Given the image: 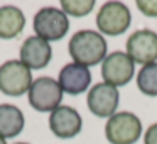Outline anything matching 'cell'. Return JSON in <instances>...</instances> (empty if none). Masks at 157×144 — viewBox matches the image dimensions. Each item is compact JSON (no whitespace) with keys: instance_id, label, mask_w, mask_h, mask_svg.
Instances as JSON below:
<instances>
[{"instance_id":"1","label":"cell","mask_w":157,"mask_h":144,"mask_svg":"<svg viewBox=\"0 0 157 144\" xmlns=\"http://www.w3.org/2000/svg\"><path fill=\"white\" fill-rule=\"evenodd\" d=\"M68 49L73 61L88 68V66L103 63V59L106 58L108 46L100 32L83 29V31L75 32V36L69 39Z\"/></svg>"},{"instance_id":"2","label":"cell","mask_w":157,"mask_h":144,"mask_svg":"<svg viewBox=\"0 0 157 144\" xmlns=\"http://www.w3.org/2000/svg\"><path fill=\"white\" fill-rule=\"evenodd\" d=\"M105 136L110 144H135L142 136V122L132 112H117L106 122Z\"/></svg>"},{"instance_id":"3","label":"cell","mask_w":157,"mask_h":144,"mask_svg":"<svg viewBox=\"0 0 157 144\" xmlns=\"http://www.w3.org/2000/svg\"><path fill=\"white\" fill-rule=\"evenodd\" d=\"M32 73L21 59H9L0 65V92L9 97H21L29 93L32 85Z\"/></svg>"},{"instance_id":"4","label":"cell","mask_w":157,"mask_h":144,"mask_svg":"<svg viewBox=\"0 0 157 144\" xmlns=\"http://www.w3.org/2000/svg\"><path fill=\"white\" fill-rule=\"evenodd\" d=\"M34 31L36 36L42 38L44 41H59L69 31V19L63 12V9L56 7H42L34 15Z\"/></svg>"},{"instance_id":"5","label":"cell","mask_w":157,"mask_h":144,"mask_svg":"<svg viewBox=\"0 0 157 144\" xmlns=\"http://www.w3.org/2000/svg\"><path fill=\"white\" fill-rule=\"evenodd\" d=\"M63 90L59 86L58 80L51 76H39L34 80L29 90V103L37 112H52L63 102Z\"/></svg>"},{"instance_id":"6","label":"cell","mask_w":157,"mask_h":144,"mask_svg":"<svg viewBox=\"0 0 157 144\" xmlns=\"http://www.w3.org/2000/svg\"><path fill=\"white\" fill-rule=\"evenodd\" d=\"M132 15L125 4L122 2H106L96 14V26L100 34L105 36H122L128 29Z\"/></svg>"},{"instance_id":"7","label":"cell","mask_w":157,"mask_h":144,"mask_svg":"<svg viewBox=\"0 0 157 144\" xmlns=\"http://www.w3.org/2000/svg\"><path fill=\"white\" fill-rule=\"evenodd\" d=\"M133 71H135V63L123 51L112 53L101 63V76L105 83L117 88L127 85L132 80Z\"/></svg>"},{"instance_id":"8","label":"cell","mask_w":157,"mask_h":144,"mask_svg":"<svg viewBox=\"0 0 157 144\" xmlns=\"http://www.w3.org/2000/svg\"><path fill=\"white\" fill-rule=\"evenodd\" d=\"M127 54L132 58L133 63L150 65L157 61V34L149 29L135 31L127 39Z\"/></svg>"},{"instance_id":"9","label":"cell","mask_w":157,"mask_h":144,"mask_svg":"<svg viewBox=\"0 0 157 144\" xmlns=\"http://www.w3.org/2000/svg\"><path fill=\"white\" fill-rule=\"evenodd\" d=\"M120 93L117 86H112L108 83H96L91 90L88 92L86 97V103H88L90 112L95 117H112L115 115V110L118 107Z\"/></svg>"},{"instance_id":"10","label":"cell","mask_w":157,"mask_h":144,"mask_svg":"<svg viewBox=\"0 0 157 144\" xmlns=\"http://www.w3.org/2000/svg\"><path fill=\"white\" fill-rule=\"evenodd\" d=\"M83 119L76 109L69 105H61L52 110L49 115V129L59 139H71L81 132Z\"/></svg>"},{"instance_id":"11","label":"cell","mask_w":157,"mask_h":144,"mask_svg":"<svg viewBox=\"0 0 157 144\" xmlns=\"http://www.w3.org/2000/svg\"><path fill=\"white\" fill-rule=\"evenodd\" d=\"M52 48L48 41L39 36L27 38L21 46V61L29 70H42L51 63Z\"/></svg>"},{"instance_id":"12","label":"cell","mask_w":157,"mask_h":144,"mask_svg":"<svg viewBox=\"0 0 157 144\" xmlns=\"http://www.w3.org/2000/svg\"><path fill=\"white\" fill-rule=\"evenodd\" d=\"M58 83L63 92L69 93V95H79L88 90L90 83H91V71L78 63H68L59 71Z\"/></svg>"},{"instance_id":"13","label":"cell","mask_w":157,"mask_h":144,"mask_svg":"<svg viewBox=\"0 0 157 144\" xmlns=\"http://www.w3.org/2000/svg\"><path fill=\"white\" fill-rule=\"evenodd\" d=\"M25 27V15L15 5L0 7V39H14Z\"/></svg>"},{"instance_id":"14","label":"cell","mask_w":157,"mask_h":144,"mask_svg":"<svg viewBox=\"0 0 157 144\" xmlns=\"http://www.w3.org/2000/svg\"><path fill=\"white\" fill-rule=\"evenodd\" d=\"M25 119L19 107L12 103H0V137L10 139L24 130Z\"/></svg>"},{"instance_id":"15","label":"cell","mask_w":157,"mask_h":144,"mask_svg":"<svg viewBox=\"0 0 157 144\" xmlns=\"http://www.w3.org/2000/svg\"><path fill=\"white\" fill-rule=\"evenodd\" d=\"M137 86L147 97H157V63H150L140 68L137 75Z\"/></svg>"},{"instance_id":"16","label":"cell","mask_w":157,"mask_h":144,"mask_svg":"<svg viewBox=\"0 0 157 144\" xmlns=\"http://www.w3.org/2000/svg\"><path fill=\"white\" fill-rule=\"evenodd\" d=\"M63 12L66 15H73V17H85L95 7L93 0H63L61 2Z\"/></svg>"},{"instance_id":"17","label":"cell","mask_w":157,"mask_h":144,"mask_svg":"<svg viewBox=\"0 0 157 144\" xmlns=\"http://www.w3.org/2000/svg\"><path fill=\"white\" fill-rule=\"evenodd\" d=\"M137 7L147 17H157V0H139L137 2Z\"/></svg>"},{"instance_id":"18","label":"cell","mask_w":157,"mask_h":144,"mask_svg":"<svg viewBox=\"0 0 157 144\" xmlns=\"http://www.w3.org/2000/svg\"><path fill=\"white\" fill-rule=\"evenodd\" d=\"M144 142H145V144H157V122L152 124V126L145 130Z\"/></svg>"},{"instance_id":"19","label":"cell","mask_w":157,"mask_h":144,"mask_svg":"<svg viewBox=\"0 0 157 144\" xmlns=\"http://www.w3.org/2000/svg\"><path fill=\"white\" fill-rule=\"evenodd\" d=\"M0 144H7V142H5V139H4V137H0Z\"/></svg>"},{"instance_id":"20","label":"cell","mask_w":157,"mask_h":144,"mask_svg":"<svg viewBox=\"0 0 157 144\" xmlns=\"http://www.w3.org/2000/svg\"><path fill=\"white\" fill-rule=\"evenodd\" d=\"M17 144H27V142H17Z\"/></svg>"}]
</instances>
